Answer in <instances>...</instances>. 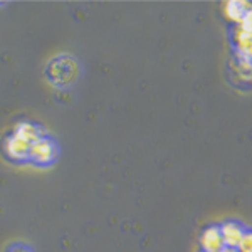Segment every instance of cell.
I'll use <instances>...</instances> for the list:
<instances>
[{"label":"cell","mask_w":252,"mask_h":252,"mask_svg":"<svg viewBox=\"0 0 252 252\" xmlns=\"http://www.w3.org/2000/svg\"><path fill=\"white\" fill-rule=\"evenodd\" d=\"M202 247L204 251L209 252H217L223 246L222 241V234H220V227H209L204 234H202Z\"/></svg>","instance_id":"277c9868"},{"label":"cell","mask_w":252,"mask_h":252,"mask_svg":"<svg viewBox=\"0 0 252 252\" xmlns=\"http://www.w3.org/2000/svg\"><path fill=\"white\" fill-rule=\"evenodd\" d=\"M220 234H222L223 246L230 247V249H239L244 235H246V230H244L239 223L227 222L220 227Z\"/></svg>","instance_id":"7a4b0ae2"},{"label":"cell","mask_w":252,"mask_h":252,"mask_svg":"<svg viewBox=\"0 0 252 252\" xmlns=\"http://www.w3.org/2000/svg\"><path fill=\"white\" fill-rule=\"evenodd\" d=\"M15 135L24 138V140L29 141V143H34V141H37L40 138V135L37 133V128L31 123H20L17 128H15Z\"/></svg>","instance_id":"8992f818"},{"label":"cell","mask_w":252,"mask_h":252,"mask_svg":"<svg viewBox=\"0 0 252 252\" xmlns=\"http://www.w3.org/2000/svg\"><path fill=\"white\" fill-rule=\"evenodd\" d=\"M22 252H27V251H22Z\"/></svg>","instance_id":"ba28073f"},{"label":"cell","mask_w":252,"mask_h":252,"mask_svg":"<svg viewBox=\"0 0 252 252\" xmlns=\"http://www.w3.org/2000/svg\"><path fill=\"white\" fill-rule=\"evenodd\" d=\"M31 148H32V143L26 141L24 138L17 136L15 133L7 140V143H5V150H7V153H9V157L19 158V160L31 157Z\"/></svg>","instance_id":"3957f363"},{"label":"cell","mask_w":252,"mask_h":252,"mask_svg":"<svg viewBox=\"0 0 252 252\" xmlns=\"http://www.w3.org/2000/svg\"><path fill=\"white\" fill-rule=\"evenodd\" d=\"M56 155V146L49 138L40 136L37 141L32 143L31 148V158L37 163H49Z\"/></svg>","instance_id":"6da1fadb"},{"label":"cell","mask_w":252,"mask_h":252,"mask_svg":"<svg viewBox=\"0 0 252 252\" xmlns=\"http://www.w3.org/2000/svg\"><path fill=\"white\" fill-rule=\"evenodd\" d=\"M239 29L244 31V32H249V34H252V7H251L249 10H247L246 17L241 20V24H239Z\"/></svg>","instance_id":"52a82bcc"},{"label":"cell","mask_w":252,"mask_h":252,"mask_svg":"<svg viewBox=\"0 0 252 252\" xmlns=\"http://www.w3.org/2000/svg\"><path fill=\"white\" fill-rule=\"evenodd\" d=\"M252 7V3L241 2V0H234V2H227L225 3V15L229 17L232 22L241 24V20L246 17L247 10Z\"/></svg>","instance_id":"5b68a950"}]
</instances>
